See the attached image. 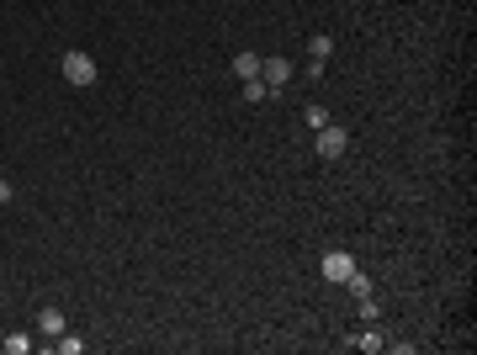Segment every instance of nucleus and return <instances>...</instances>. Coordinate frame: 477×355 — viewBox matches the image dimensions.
I'll return each instance as SVG.
<instances>
[{
	"label": "nucleus",
	"instance_id": "13",
	"mask_svg": "<svg viewBox=\"0 0 477 355\" xmlns=\"http://www.w3.org/2000/svg\"><path fill=\"white\" fill-rule=\"evenodd\" d=\"M11 196H16V191H11V180H0V207H6Z\"/></svg>",
	"mask_w": 477,
	"mask_h": 355
},
{
	"label": "nucleus",
	"instance_id": "12",
	"mask_svg": "<svg viewBox=\"0 0 477 355\" xmlns=\"http://www.w3.org/2000/svg\"><path fill=\"white\" fill-rule=\"evenodd\" d=\"M59 350H64V355H80L85 340H69V334H59Z\"/></svg>",
	"mask_w": 477,
	"mask_h": 355
},
{
	"label": "nucleus",
	"instance_id": "10",
	"mask_svg": "<svg viewBox=\"0 0 477 355\" xmlns=\"http://www.w3.org/2000/svg\"><path fill=\"white\" fill-rule=\"evenodd\" d=\"M308 48H313V59H329V53H334V37H323V32H318Z\"/></svg>",
	"mask_w": 477,
	"mask_h": 355
},
{
	"label": "nucleus",
	"instance_id": "4",
	"mask_svg": "<svg viewBox=\"0 0 477 355\" xmlns=\"http://www.w3.org/2000/svg\"><path fill=\"white\" fill-rule=\"evenodd\" d=\"M260 80L276 91V85H286V80H292V64H286V59H260Z\"/></svg>",
	"mask_w": 477,
	"mask_h": 355
},
{
	"label": "nucleus",
	"instance_id": "2",
	"mask_svg": "<svg viewBox=\"0 0 477 355\" xmlns=\"http://www.w3.org/2000/svg\"><path fill=\"white\" fill-rule=\"evenodd\" d=\"M350 149V133L345 128H318V159H340Z\"/></svg>",
	"mask_w": 477,
	"mask_h": 355
},
{
	"label": "nucleus",
	"instance_id": "1",
	"mask_svg": "<svg viewBox=\"0 0 477 355\" xmlns=\"http://www.w3.org/2000/svg\"><path fill=\"white\" fill-rule=\"evenodd\" d=\"M59 69H64V80L80 85V91H85V85H95V59H90V53H80V48H69V53H64Z\"/></svg>",
	"mask_w": 477,
	"mask_h": 355
},
{
	"label": "nucleus",
	"instance_id": "6",
	"mask_svg": "<svg viewBox=\"0 0 477 355\" xmlns=\"http://www.w3.org/2000/svg\"><path fill=\"white\" fill-rule=\"evenodd\" d=\"M234 74L238 80H260V59L255 53H234Z\"/></svg>",
	"mask_w": 477,
	"mask_h": 355
},
{
	"label": "nucleus",
	"instance_id": "5",
	"mask_svg": "<svg viewBox=\"0 0 477 355\" xmlns=\"http://www.w3.org/2000/svg\"><path fill=\"white\" fill-rule=\"evenodd\" d=\"M37 329H43L48 340H59V334H64V313L59 308H43V313H37Z\"/></svg>",
	"mask_w": 477,
	"mask_h": 355
},
{
	"label": "nucleus",
	"instance_id": "8",
	"mask_svg": "<svg viewBox=\"0 0 477 355\" xmlns=\"http://www.w3.org/2000/svg\"><path fill=\"white\" fill-rule=\"evenodd\" d=\"M302 122H308V128H329V112H323V107H318V101H313V107H308V112H302Z\"/></svg>",
	"mask_w": 477,
	"mask_h": 355
},
{
	"label": "nucleus",
	"instance_id": "11",
	"mask_svg": "<svg viewBox=\"0 0 477 355\" xmlns=\"http://www.w3.org/2000/svg\"><path fill=\"white\" fill-rule=\"evenodd\" d=\"M345 286H350V292H356V297H371V281H366V276H361V271H356V276H350V281H345Z\"/></svg>",
	"mask_w": 477,
	"mask_h": 355
},
{
	"label": "nucleus",
	"instance_id": "3",
	"mask_svg": "<svg viewBox=\"0 0 477 355\" xmlns=\"http://www.w3.org/2000/svg\"><path fill=\"white\" fill-rule=\"evenodd\" d=\"M323 276H329V281H350V276H356V260H350L345 249H329V255H323Z\"/></svg>",
	"mask_w": 477,
	"mask_h": 355
},
{
	"label": "nucleus",
	"instance_id": "7",
	"mask_svg": "<svg viewBox=\"0 0 477 355\" xmlns=\"http://www.w3.org/2000/svg\"><path fill=\"white\" fill-rule=\"evenodd\" d=\"M265 95H271V85H265V80H244V101H255V107H260Z\"/></svg>",
	"mask_w": 477,
	"mask_h": 355
},
{
	"label": "nucleus",
	"instance_id": "9",
	"mask_svg": "<svg viewBox=\"0 0 477 355\" xmlns=\"http://www.w3.org/2000/svg\"><path fill=\"white\" fill-rule=\"evenodd\" d=\"M32 350V340H27V334H6V355H27Z\"/></svg>",
	"mask_w": 477,
	"mask_h": 355
}]
</instances>
